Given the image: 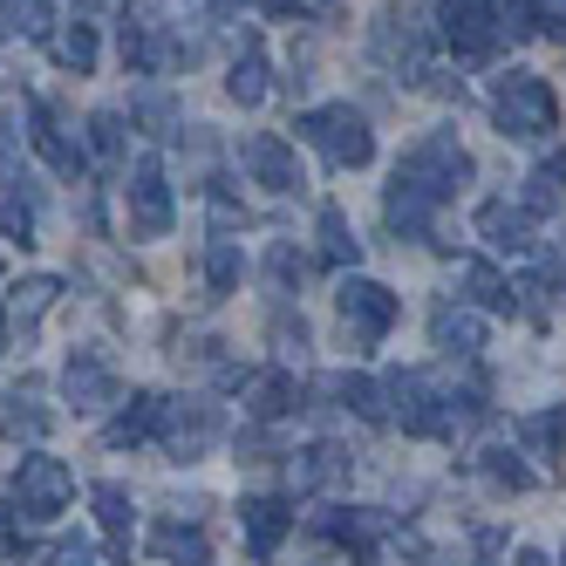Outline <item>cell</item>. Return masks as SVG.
I'll return each mask as SVG.
<instances>
[{"instance_id": "6da1fadb", "label": "cell", "mask_w": 566, "mask_h": 566, "mask_svg": "<svg viewBox=\"0 0 566 566\" xmlns=\"http://www.w3.org/2000/svg\"><path fill=\"white\" fill-rule=\"evenodd\" d=\"M382 402H389V423H402L410 437H464L484 417V396L478 389L458 396V389H443L423 369H396L382 382Z\"/></svg>"}, {"instance_id": "7a4b0ae2", "label": "cell", "mask_w": 566, "mask_h": 566, "mask_svg": "<svg viewBox=\"0 0 566 566\" xmlns=\"http://www.w3.org/2000/svg\"><path fill=\"white\" fill-rule=\"evenodd\" d=\"M492 124L505 137H518V144L553 137L559 130V96H553V83H546V75H533V69H505L499 83H492Z\"/></svg>"}, {"instance_id": "3957f363", "label": "cell", "mask_w": 566, "mask_h": 566, "mask_svg": "<svg viewBox=\"0 0 566 566\" xmlns=\"http://www.w3.org/2000/svg\"><path fill=\"white\" fill-rule=\"evenodd\" d=\"M396 185H410L417 198L443 206V198H458V191L471 185V150L458 144V130H430L423 144H410V150H402Z\"/></svg>"}, {"instance_id": "277c9868", "label": "cell", "mask_w": 566, "mask_h": 566, "mask_svg": "<svg viewBox=\"0 0 566 566\" xmlns=\"http://www.w3.org/2000/svg\"><path fill=\"white\" fill-rule=\"evenodd\" d=\"M301 144H314L321 157H328L335 171H361L376 157V130H369V116L348 109V103H321V109H301V124H294Z\"/></svg>"}, {"instance_id": "5b68a950", "label": "cell", "mask_w": 566, "mask_h": 566, "mask_svg": "<svg viewBox=\"0 0 566 566\" xmlns=\"http://www.w3.org/2000/svg\"><path fill=\"white\" fill-rule=\"evenodd\" d=\"M335 314H342V328H348L355 348H376V342L396 328V294L382 287V280H369V273H342Z\"/></svg>"}, {"instance_id": "8992f818", "label": "cell", "mask_w": 566, "mask_h": 566, "mask_svg": "<svg viewBox=\"0 0 566 566\" xmlns=\"http://www.w3.org/2000/svg\"><path fill=\"white\" fill-rule=\"evenodd\" d=\"M69 499H75V471H69L62 458H49V451L21 458V471H14V512H21L28 525L69 512Z\"/></svg>"}, {"instance_id": "52a82bcc", "label": "cell", "mask_w": 566, "mask_h": 566, "mask_svg": "<svg viewBox=\"0 0 566 566\" xmlns=\"http://www.w3.org/2000/svg\"><path fill=\"white\" fill-rule=\"evenodd\" d=\"M219 437H226V417L212 410V402H198V396H165V423H157V443H165L178 464L206 458Z\"/></svg>"}, {"instance_id": "ba28073f", "label": "cell", "mask_w": 566, "mask_h": 566, "mask_svg": "<svg viewBox=\"0 0 566 566\" xmlns=\"http://www.w3.org/2000/svg\"><path fill=\"white\" fill-rule=\"evenodd\" d=\"M369 49H376V62L389 69V75H402V83H430V34L402 14V8H389L382 21H376V34H369Z\"/></svg>"}, {"instance_id": "9c48e42d", "label": "cell", "mask_w": 566, "mask_h": 566, "mask_svg": "<svg viewBox=\"0 0 566 566\" xmlns=\"http://www.w3.org/2000/svg\"><path fill=\"white\" fill-rule=\"evenodd\" d=\"M124 198H130V232H144V239H165L171 232L178 206H171V185H165V165H157V157H137V165H130Z\"/></svg>"}, {"instance_id": "30bf717a", "label": "cell", "mask_w": 566, "mask_h": 566, "mask_svg": "<svg viewBox=\"0 0 566 566\" xmlns=\"http://www.w3.org/2000/svg\"><path fill=\"white\" fill-rule=\"evenodd\" d=\"M443 49H451L458 62H484V55H499V21H492V8L484 0H443Z\"/></svg>"}, {"instance_id": "8fae6325", "label": "cell", "mask_w": 566, "mask_h": 566, "mask_svg": "<svg viewBox=\"0 0 566 566\" xmlns=\"http://www.w3.org/2000/svg\"><path fill=\"white\" fill-rule=\"evenodd\" d=\"M478 239L492 253H512V260H533L539 253V219L518 206V198H484L478 206Z\"/></svg>"}, {"instance_id": "7c38bea8", "label": "cell", "mask_w": 566, "mask_h": 566, "mask_svg": "<svg viewBox=\"0 0 566 566\" xmlns=\"http://www.w3.org/2000/svg\"><path fill=\"white\" fill-rule=\"evenodd\" d=\"M21 116H28V144L42 150V165H49V171H62V178H83V171H90V144H75L49 103H34V96H28Z\"/></svg>"}, {"instance_id": "4fadbf2b", "label": "cell", "mask_w": 566, "mask_h": 566, "mask_svg": "<svg viewBox=\"0 0 566 566\" xmlns=\"http://www.w3.org/2000/svg\"><path fill=\"white\" fill-rule=\"evenodd\" d=\"M239 165H247V178H253V185H266V191H301V185H307V171H301L294 144H287V137H273V130L247 137Z\"/></svg>"}, {"instance_id": "5bb4252c", "label": "cell", "mask_w": 566, "mask_h": 566, "mask_svg": "<svg viewBox=\"0 0 566 566\" xmlns=\"http://www.w3.org/2000/svg\"><path fill=\"white\" fill-rule=\"evenodd\" d=\"M239 533H247V553H253V559H273L280 539L294 533V505H287V499H273V492L239 499Z\"/></svg>"}, {"instance_id": "9a60e30c", "label": "cell", "mask_w": 566, "mask_h": 566, "mask_svg": "<svg viewBox=\"0 0 566 566\" xmlns=\"http://www.w3.org/2000/svg\"><path fill=\"white\" fill-rule=\"evenodd\" d=\"M62 396L75 402V410H103V402H116V369H109V355L75 348V355L62 361Z\"/></svg>"}, {"instance_id": "2e32d148", "label": "cell", "mask_w": 566, "mask_h": 566, "mask_svg": "<svg viewBox=\"0 0 566 566\" xmlns=\"http://www.w3.org/2000/svg\"><path fill=\"white\" fill-rule=\"evenodd\" d=\"M157 423H165V396L157 389H130V402L103 423L109 451H137V443H157Z\"/></svg>"}, {"instance_id": "e0dca14e", "label": "cell", "mask_w": 566, "mask_h": 566, "mask_svg": "<svg viewBox=\"0 0 566 566\" xmlns=\"http://www.w3.org/2000/svg\"><path fill=\"white\" fill-rule=\"evenodd\" d=\"M458 287L478 314H518V280H505L492 260H458Z\"/></svg>"}, {"instance_id": "ac0fdd59", "label": "cell", "mask_w": 566, "mask_h": 566, "mask_svg": "<svg viewBox=\"0 0 566 566\" xmlns=\"http://www.w3.org/2000/svg\"><path fill=\"white\" fill-rule=\"evenodd\" d=\"M314 533H328L335 546H348L355 559H369L376 539H389V518L382 512H355V505H335V512H321L314 518Z\"/></svg>"}, {"instance_id": "d6986e66", "label": "cell", "mask_w": 566, "mask_h": 566, "mask_svg": "<svg viewBox=\"0 0 566 566\" xmlns=\"http://www.w3.org/2000/svg\"><path fill=\"white\" fill-rule=\"evenodd\" d=\"M144 546H150L157 566H212V539L198 533V525H185V518H157Z\"/></svg>"}, {"instance_id": "ffe728a7", "label": "cell", "mask_w": 566, "mask_h": 566, "mask_svg": "<svg viewBox=\"0 0 566 566\" xmlns=\"http://www.w3.org/2000/svg\"><path fill=\"white\" fill-rule=\"evenodd\" d=\"M301 376L294 369H266V376H247V417L260 423H280V417H294L301 410Z\"/></svg>"}, {"instance_id": "44dd1931", "label": "cell", "mask_w": 566, "mask_h": 566, "mask_svg": "<svg viewBox=\"0 0 566 566\" xmlns=\"http://www.w3.org/2000/svg\"><path fill=\"white\" fill-rule=\"evenodd\" d=\"M348 478V451H335V443H307V451L287 458V492H328V484Z\"/></svg>"}, {"instance_id": "7402d4cb", "label": "cell", "mask_w": 566, "mask_h": 566, "mask_svg": "<svg viewBox=\"0 0 566 566\" xmlns=\"http://www.w3.org/2000/svg\"><path fill=\"white\" fill-rule=\"evenodd\" d=\"M430 342H437L443 355H478V348H484V314H478L471 301H443V307L430 314Z\"/></svg>"}, {"instance_id": "603a6c76", "label": "cell", "mask_w": 566, "mask_h": 566, "mask_svg": "<svg viewBox=\"0 0 566 566\" xmlns=\"http://www.w3.org/2000/svg\"><path fill=\"white\" fill-rule=\"evenodd\" d=\"M266 42H260V34L247 28V34H239V55H232V75H226V96L239 103V109H253V103H266Z\"/></svg>"}, {"instance_id": "cb8c5ba5", "label": "cell", "mask_w": 566, "mask_h": 566, "mask_svg": "<svg viewBox=\"0 0 566 566\" xmlns=\"http://www.w3.org/2000/svg\"><path fill=\"white\" fill-rule=\"evenodd\" d=\"M171 55H178V49L165 42V28H157L150 14H130V8H124V62H130L137 75H165Z\"/></svg>"}, {"instance_id": "d4e9b609", "label": "cell", "mask_w": 566, "mask_h": 566, "mask_svg": "<svg viewBox=\"0 0 566 566\" xmlns=\"http://www.w3.org/2000/svg\"><path fill=\"white\" fill-rule=\"evenodd\" d=\"M49 55H55V69H69V75H90V69H96V55H103L96 21H55Z\"/></svg>"}, {"instance_id": "484cf974", "label": "cell", "mask_w": 566, "mask_h": 566, "mask_svg": "<svg viewBox=\"0 0 566 566\" xmlns=\"http://www.w3.org/2000/svg\"><path fill=\"white\" fill-rule=\"evenodd\" d=\"M382 219H389V232H402V239H430L437 206H430V198H417L410 185L389 178V191H382Z\"/></svg>"}, {"instance_id": "4316f807", "label": "cell", "mask_w": 566, "mask_h": 566, "mask_svg": "<svg viewBox=\"0 0 566 566\" xmlns=\"http://www.w3.org/2000/svg\"><path fill=\"white\" fill-rule=\"evenodd\" d=\"M518 206L533 212V219H546V212H559L566 206V150H553L546 165L525 178V191H518Z\"/></svg>"}, {"instance_id": "83f0119b", "label": "cell", "mask_w": 566, "mask_h": 566, "mask_svg": "<svg viewBox=\"0 0 566 566\" xmlns=\"http://www.w3.org/2000/svg\"><path fill=\"white\" fill-rule=\"evenodd\" d=\"M478 478L492 484V492H525V484H533V464H525V451H512V443H484Z\"/></svg>"}, {"instance_id": "f1b7e54d", "label": "cell", "mask_w": 566, "mask_h": 566, "mask_svg": "<svg viewBox=\"0 0 566 566\" xmlns=\"http://www.w3.org/2000/svg\"><path fill=\"white\" fill-rule=\"evenodd\" d=\"M342 410H355L361 423H389V402H382V382H369V376H328L321 382Z\"/></svg>"}, {"instance_id": "f546056e", "label": "cell", "mask_w": 566, "mask_h": 566, "mask_svg": "<svg viewBox=\"0 0 566 566\" xmlns=\"http://www.w3.org/2000/svg\"><path fill=\"white\" fill-rule=\"evenodd\" d=\"M90 505H96V518L109 525V553L130 566V492H124V484H96Z\"/></svg>"}, {"instance_id": "4dcf8cb0", "label": "cell", "mask_w": 566, "mask_h": 566, "mask_svg": "<svg viewBox=\"0 0 566 566\" xmlns=\"http://www.w3.org/2000/svg\"><path fill=\"white\" fill-rule=\"evenodd\" d=\"M239 273H247L239 239H232V232H212V239H206V287H212V294H239Z\"/></svg>"}, {"instance_id": "1f68e13d", "label": "cell", "mask_w": 566, "mask_h": 566, "mask_svg": "<svg viewBox=\"0 0 566 566\" xmlns=\"http://www.w3.org/2000/svg\"><path fill=\"white\" fill-rule=\"evenodd\" d=\"M55 294H62V280H55V273H28L21 287L8 294V314L21 321V328H34V321H42V314L55 307Z\"/></svg>"}, {"instance_id": "d6a6232c", "label": "cell", "mask_w": 566, "mask_h": 566, "mask_svg": "<svg viewBox=\"0 0 566 566\" xmlns=\"http://www.w3.org/2000/svg\"><path fill=\"white\" fill-rule=\"evenodd\" d=\"M321 260H328V266H355L361 260V239H355L342 206H321Z\"/></svg>"}, {"instance_id": "836d02e7", "label": "cell", "mask_w": 566, "mask_h": 566, "mask_svg": "<svg viewBox=\"0 0 566 566\" xmlns=\"http://www.w3.org/2000/svg\"><path fill=\"white\" fill-rule=\"evenodd\" d=\"M518 437H525V451H533L539 464H559V443H566V410H533L518 423Z\"/></svg>"}, {"instance_id": "e575fe53", "label": "cell", "mask_w": 566, "mask_h": 566, "mask_svg": "<svg viewBox=\"0 0 566 566\" xmlns=\"http://www.w3.org/2000/svg\"><path fill=\"white\" fill-rule=\"evenodd\" d=\"M0 34H28V42H49V34H55L49 0H0Z\"/></svg>"}, {"instance_id": "d590c367", "label": "cell", "mask_w": 566, "mask_h": 566, "mask_svg": "<svg viewBox=\"0 0 566 566\" xmlns=\"http://www.w3.org/2000/svg\"><path fill=\"white\" fill-rule=\"evenodd\" d=\"M0 239L34 247V198H28L21 185H0Z\"/></svg>"}, {"instance_id": "8d00e7d4", "label": "cell", "mask_w": 566, "mask_h": 566, "mask_svg": "<svg viewBox=\"0 0 566 566\" xmlns=\"http://www.w3.org/2000/svg\"><path fill=\"white\" fill-rule=\"evenodd\" d=\"M90 165H124V116H116V109H96L90 116Z\"/></svg>"}, {"instance_id": "74e56055", "label": "cell", "mask_w": 566, "mask_h": 566, "mask_svg": "<svg viewBox=\"0 0 566 566\" xmlns=\"http://www.w3.org/2000/svg\"><path fill=\"white\" fill-rule=\"evenodd\" d=\"M484 8H492V21H499L505 42H525V34H539V0H484Z\"/></svg>"}, {"instance_id": "f35d334b", "label": "cell", "mask_w": 566, "mask_h": 566, "mask_svg": "<svg viewBox=\"0 0 566 566\" xmlns=\"http://www.w3.org/2000/svg\"><path fill=\"white\" fill-rule=\"evenodd\" d=\"M260 8L280 14V21H335L342 0H260Z\"/></svg>"}, {"instance_id": "ab89813d", "label": "cell", "mask_w": 566, "mask_h": 566, "mask_svg": "<svg viewBox=\"0 0 566 566\" xmlns=\"http://www.w3.org/2000/svg\"><path fill=\"white\" fill-rule=\"evenodd\" d=\"M42 566H103V553H96L90 539H55V546L42 553Z\"/></svg>"}, {"instance_id": "60d3db41", "label": "cell", "mask_w": 566, "mask_h": 566, "mask_svg": "<svg viewBox=\"0 0 566 566\" xmlns=\"http://www.w3.org/2000/svg\"><path fill=\"white\" fill-rule=\"evenodd\" d=\"M273 348H280V355H301V348H307L301 314H294V321H287V314H273Z\"/></svg>"}, {"instance_id": "b9f144b4", "label": "cell", "mask_w": 566, "mask_h": 566, "mask_svg": "<svg viewBox=\"0 0 566 566\" xmlns=\"http://www.w3.org/2000/svg\"><path fill=\"white\" fill-rule=\"evenodd\" d=\"M0 423H8L14 437H42V430H49V417H42V410H8Z\"/></svg>"}, {"instance_id": "7bdbcfd3", "label": "cell", "mask_w": 566, "mask_h": 566, "mask_svg": "<svg viewBox=\"0 0 566 566\" xmlns=\"http://www.w3.org/2000/svg\"><path fill=\"white\" fill-rule=\"evenodd\" d=\"M266 266H273V280H280V287H287V280H301V260H294L287 247H273V260H266Z\"/></svg>"}, {"instance_id": "ee69618b", "label": "cell", "mask_w": 566, "mask_h": 566, "mask_svg": "<svg viewBox=\"0 0 566 566\" xmlns=\"http://www.w3.org/2000/svg\"><path fill=\"white\" fill-rule=\"evenodd\" d=\"M185 8H198V14H239L247 0H185Z\"/></svg>"}, {"instance_id": "f6af8a7d", "label": "cell", "mask_w": 566, "mask_h": 566, "mask_svg": "<svg viewBox=\"0 0 566 566\" xmlns=\"http://www.w3.org/2000/svg\"><path fill=\"white\" fill-rule=\"evenodd\" d=\"M512 566H553V559H546V553H533V546H518V559H512Z\"/></svg>"}, {"instance_id": "bcb514c9", "label": "cell", "mask_w": 566, "mask_h": 566, "mask_svg": "<svg viewBox=\"0 0 566 566\" xmlns=\"http://www.w3.org/2000/svg\"><path fill=\"white\" fill-rule=\"evenodd\" d=\"M0 342H8V321H0Z\"/></svg>"}, {"instance_id": "7dc6e473", "label": "cell", "mask_w": 566, "mask_h": 566, "mask_svg": "<svg viewBox=\"0 0 566 566\" xmlns=\"http://www.w3.org/2000/svg\"><path fill=\"white\" fill-rule=\"evenodd\" d=\"M559 566H566V559H559Z\"/></svg>"}]
</instances>
